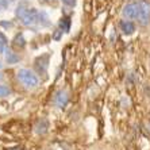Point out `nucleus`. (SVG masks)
Listing matches in <instances>:
<instances>
[{
    "label": "nucleus",
    "instance_id": "f3484780",
    "mask_svg": "<svg viewBox=\"0 0 150 150\" xmlns=\"http://www.w3.org/2000/svg\"><path fill=\"white\" fill-rule=\"evenodd\" d=\"M0 67H1V65H0Z\"/></svg>",
    "mask_w": 150,
    "mask_h": 150
},
{
    "label": "nucleus",
    "instance_id": "2eb2a0df",
    "mask_svg": "<svg viewBox=\"0 0 150 150\" xmlns=\"http://www.w3.org/2000/svg\"><path fill=\"white\" fill-rule=\"evenodd\" d=\"M1 79H3V76H1V73H0V80H1Z\"/></svg>",
    "mask_w": 150,
    "mask_h": 150
},
{
    "label": "nucleus",
    "instance_id": "7ed1b4c3",
    "mask_svg": "<svg viewBox=\"0 0 150 150\" xmlns=\"http://www.w3.org/2000/svg\"><path fill=\"white\" fill-rule=\"evenodd\" d=\"M18 79L25 84L27 88H35L39 83L38 77L35 76L30 69H19V72H18Z\"/></svg>",
    "mask_w": 150,
    "mask_h": 150
},
{
    "label": "nucleus",
    "instance_id": "423d86ee",
    "mask_svg": "<svg viewBox=\"0 0 150 150\" xmlns=\"http://www.w3.org/2000/svg\"><path fill=\"white\" fill-rule=\"evenodd\" d=\"M35 133L37 134H46L47 133V129H49V122L46 119H39L38 122L35 123Z\"/></svg>",
    "mask_w": 150,
    "mask_h": 150
},
{
    "label": "nucleus",
    "instance_id": "9d476101",
    "mask_svg": "<svg viewBox=\"0 0 150 150\" xmlns=\"http://www.w3.org/2000/svg\"><path fill=\"white\" fill-rule=\"evenodd\" d=\"M69 28H70V18H68V16L61 18V21H59V30L68 33Z\"/></svg>",
    "mask_w": 150,
    "mask_h": 150
},
{
    "label": "nucleus",
    "instance_id": "ddd939ff",
    "mask_svg": "<svg viewBox=\"0 0 150 150\" xmlns=\"http://www.w3.org/2000/svg\"><path fill=\"white\" fill-rule=\"evenodd\" d=\"M64 4H67L69 7H74L76 6V0H61Z\"/></svg>",
    "mask_w": 150,
    "mask_h": 150
},
{
    "label": "nucleus",
    "instance_id": "f257e3e1",
    "mask_svg": "<svg viewBox=\"0 0 150 150\" xmlns=\"http://www.w3.org/2000/svg\"><path fill=\"white\" fill-rule=\"evenodd\" d=\"M15 14L19 18V21L22 22V25L25 26H31L34 23H37V21H38V11L35 8H27L23 4L18 6Z\"/></svg>",
    "mask_w": 150,
    "mask_h": 150
},
{
    "label": "nucleus",
    "instance_id": "6e6552de",
    "mask_svg": "<svg viewBox=\"0 0 150 150\" xmlns=\"http://www.w3.org/2000/svg\"><path fill=\"white\" fill-rule=\"evenodd\" d=\"M37 23H39V25L43 26V27H47V26L50 25L49 16H47V14H46L45 11H41V12H38V21H37Z\"/></svg>",
    "mask_w": 150,
    "mask_h": 150
},
{
    "label": "nucleus",
    "instance_id": "f8f14e48",
    "mask_svg": "<svg viewBox=\"0 0 150 150\" xmlns=\"http://www.w3.org/2000/svg\"><path fill=\"white\" fill-rule=\"evenodd\" d=\"M14 43L16 46H25V38H23V35L22 34H19V35H16V37H15V39H14Z\"/></svg>",
    "mask_w": 150,
    "mask_h": 150
},
{
    "label": "nucleus",
    "instance_id": "39448f33",
    "mask_svg": "<svg viewBox=\"0 0 150 150\" xmlns=\"http://www.w3.org/2000/svg\"><path fill=\"white\" fill-rule=\"evenodd\" d=\"M68 100H69V96H68L67 91H58L54 96V104L58 108H64L68 104Z\"/></svg>",
    "mask_w": 150,
    "mask_h": 150
},
{
    "label": "nucleus",
    "instance_id": "9b49d317",
    "mask_svg": "<svg viewBox=\"0 0 150 150\" xmlns=\"http://www.w3.org/2000/svg\"><path fill=\"white\" fill-rule=\"evenodd\" d=\"M11 93V89L6 85H1L0 84V98H4V96H8Z\"/></svg>",
    "mask_w": 150,
    "mask_h": 150
},
{
    "label": "nucleus",
    "instance_id": "dca6fc26",
    "mask_svg": "<svg viewBox=\"0 0 150 150\" xmlns=\"http://www.w3.org/2000/svg\"><path fill=\"white\" fill-rule=\"evenodd\" d=\"M47 1H52V0H47Z\"/></svg>",
    "mask_w": 150,
    "mask_h": 150
},
{
    "label": "nucleus",
    "instance_id": "20e7f679",
    "mask_svg": "<svg viewBox=\"0 0 150 150\" xmlns=\"http://www.w3.org/2000/svg\"><path fill=\"white\" fill-rule=\"evenodd\" d=\"M138 10H139L138 1H137V0H133V1L127 3L125 7H123L122 15L125 18H127V19H138Z\"/></svg>",
    "mask_w": 150,
    "mask_h": 150
},
{
    "label": "nucleus",
    "instance_id": "0eeeda50",
    "mask_svg": "<svg viewBox=\"0 0 150 150\" xmlns=\"http://www.w3.org/2000/svg\"><path fill=\"white\" fill-rule=\"evenodd\" d=\"M119 26H120V30L123 31V34L130 35L135 31V25L131 21H122Z\"/></svg>",
    "mask_w": 150,
    "mask_h": 150
},
{
    "label": "nucleus",
    "instance_id": "1a4fd4ad",
    "mask_svg": "<svg viewBox=\"0 0 150 150\" xmlns=\"http://www.w3.org/2000/svg\"><path fill=\"white\" fill-rule=\"evenodd\" d=\"M6 61L8 64H18L19 62V56H16L14 52H11V50H6Z\"/></svg>",
    "mask_w": 150,
    "mask_h": 150
},
{
    "label": "nucleus",
    "instance_id": "f03ea898",
    "mask_svg": "<svg viewBox=\"0 0 150 150\" xmlns=\"http://www.w3.org/2000/svg\"><path fill=\"white\" fill-rule=\"evenodd\" d=\"M138 1V23L146 26L150 23V0H137Z\"/></svg>",
    "mask_w": 150,
    "mask_h": 150
},
{
    "label": "nucleus",
    "instance_id": "4468645a",
    "mask_svg": "<svg viewBox=\"0 0 150 150\" xmlns=\"http://www.w3.org/2000/svg\"><path fill=\"white\" fill-rule=\"evenodd\" d=\"M61 35H62V31H61V30H56V31H54V34H53V38L56 39V41H58L59 38H61Z\"/></svg>",
    "mask_w": 150,
    "mask_h": 150
}]
</instances>
